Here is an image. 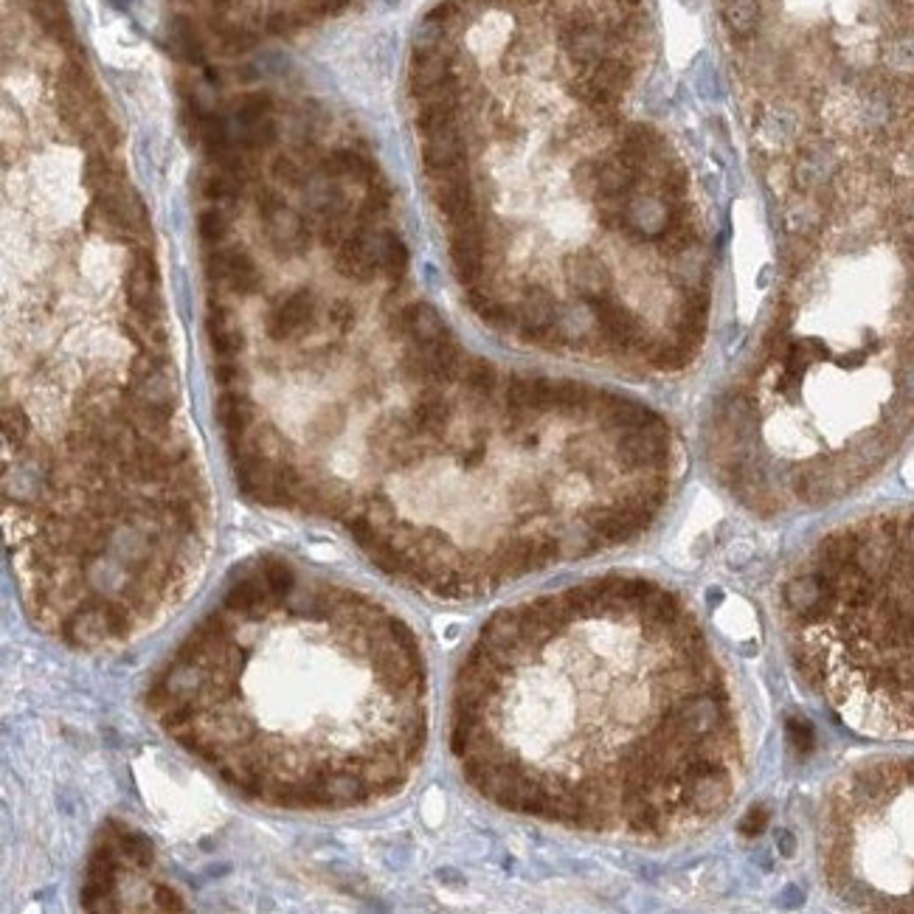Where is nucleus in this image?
<instances>
[{"label": "nucleus", "mask_w": 914, "mask_h": 914, "mask_svg": "<svg viewBox=\"0 0 914 914\" xmlns=\"http://www.w3.org/2000/svg\"><path fill=\"white\" fill-rule=\"evenodd\" d=\"M450 754L495 808L661 844L729 810L749 735L692 602L608 574L479 630L453 684Z\"/></svg>", "instance_id": "obj_1"}, {"label": "nucleus", "mask_w": 914, "mask_h": 914, "mask_svg": "<svg viewBox=\"0 0 914 914\" xmlns=\"http://www.w3.org/2000/svg\"><path fill=\"white\" fill-rule=\"evenodd\" d=\"M796 670L850 723L914 737V512L819 540L782 583Z\"/></svg>", "instance_id": "obj_2"}, {"label": "nucleus", "mask_w": 914, "mask_h": 914, "mask_svg": "<svg viewBox=\"0 0 914 914\" xmlns=\"http://www.w3.org/2000/svg\"><path fill=\"white\" fill-rule=\"evenodd\" d=\"M825 878L841 900L914 912V765L855 768L827 794L822 813Z\"/></svg>", "instance_id": "obj_3"}, {"label": "nucleus", "mask_w": 914, "mask_h": 914, "mask_svg": "<svg viewBox=\"0 0 914 914\" xmlns=\"http://www.w3.org/2000/svg\"><path fill=\"white\" fill-rule=\"evenodd\" d=\"M206 279L211 285L225 287L234 296H256L262 290V273L256 268L248 251H242L237 245L231 248H217L206 256Z\"/></svg>", "instance_id": "obj_4"}, {"label": "nucleus", "mask_w": 914, "mask_h": 914, "mask_svg": "<svg viewBox=\"0 0 914 914\" xmlns=\"http://www.w3.org/2000/svg\"><path fill=\"white\" fill-rule=\"evenodd\" d=\"M318 321V301H315L313 290H293L290 296L279 301L265 318V332L270 341L282 344V341H293L299 335L315 330Z\"/></svg>", "instance_id": "obj_5"}, {"label": "nucleus", "mask_w": 914, "mask_h": 914, "mask_svg": "<svg viewBox=\"0 0 914 914\" xmlns=\"http://www.w3.org/2000/svg\"><path fill=\"white\" fill-rule=\"evenodd\" d=\"M380 237L383 234H375L369 225H358L352 234H346L335 259L338 273L358 285L375 282V276L380 273Z\"/></svg>", "instance_id": "obj_6"}, {"label": "nucleus", "mask_w": 914, "mask_h": 914, "mask_svg": "<svg viewBox=\"0 0 914 914\" xmlns=\"http://www.w3.org/2000/svg\"><path fill=\"white\" fill-rule=\"evenodd\" d=\"M431 200H434L436 211L448 220L450 225L479 217V197H476V186L473 180L462 175H450V178H436L431 183Z\"/></svg>", "instance_id": "obj_7"}, {"label": "nucleus", "mask_w": 914, "mask_h": 914, "mask_svg": "<svg viewBox=\"0 0 914 914\" xmlns=\"http://www.w3.org/2000/svg\"><path fill=\"white\" fill-rule=\"evenodd\" d=\"M467 164V147L465 138L456 130L448 133L428 135L422 141V166L431 178H450V175H462Z\"/></svg>", "instance_id": "obj_8"}, {"label": "nucleus", "mask_w": 914, "mask_h": 914, "mask_svg": "<svg viewBox=\"0 0 914 914\" xmlns=\"http://www.w3.org/2000/svg\"><path fill=\"white\" fill-rule=\"evenodd\" d=\"M214 417H217L225 439H228V448H237L242 442H248V431L254 425V403L240 386L223 389L217 403H214Z\"/></svg>", "instance_id": "obj_9"}, {"label": "nucleus", "mask_w": 914, "mask_h": 914, "mask_svg": "<svg viewBox=\"0 0 914 914\" xmlns=\"http://www.w3.org/2000/svg\"><path fill=\"white\" fill-rule=\"evenodd\" d=\"M836 178V155L827 144H805L794 164V183L799 192L813 195L830 186Z\"/></svg>", "instance_id": "obj_10"}, {"label": "nucleus", "mask_w": 914, "mask_h": 914, "mask_svg": "<svg viewBox=\"0 0 914 914\" xmlns=\"http://www.w3.org/2000/svg\"><path fill=\"white\" fill-rule=\"evenodd\" d=\"M206 332H209L211 352L220 360H234L245 349V332L237 327L231 310L223 301H211L206 313Z\"/></svg>", "instance_id": "obj_11"}, {"label": "nucleus", "mask_w": 914, "mask_h": 914, "mask_svg": "<svg viewBox=\"0 0 914 914\" xmlns=\"http://www.w3.org/2000/svg\"><path fill=\"white\" fill-rule=\"evenodd\" d=\"M268 242L279 256H301L310 248V228L285 206L273 211L268 220Z\"/></svg>", "instance_id": "obj_12"}, {"label": "nucleus", "mask_w": 914, "mask_h": 914, "mask_svg": "<svg viewBox=\"0 0 914 914\" xmlns=\"http://www.w3.org/2000/svg\"><path fill=\"white\" fill-rule=\"evenodd\" d=\"M321 172L330 178H352L360 183H375L377 166L375 161L360 150H335L321 161Z\"/></svg>", "instance_id": "obj_13"}, {"label": "nucleus", "mask_w": 914, "mask_h": 914, "mask_svg": "<svg viewBox=\"0 0 914 914\" xmlns=\"http://www.w3.org/2000/svg\"><path fill=\"white\" fill-rule=\"evenodd\" d=\"M414 124H417V130L422 133V138L456 130V127H459V102H456V99L420 102V110H417Z\"/></svg>", "instance_id": "obj_14"}, {"label": "nucleus", "mask_w": 914, "mask_h": 914, "mask_svg": "<svg viewBox=\"0 0 914 914\" xmlns=\"http://www.w3.org/2000/svg\"><path fill=\"white\" fill-rule=\"evenodd\" d=\"M720 17L735 40H749L760 26V3L757 0H720Z\"/></svg>", "instance_id": "obj_15"}, {"label": "nucleus", "mask_w": 914, "mask_h": 914, "mask_svg": "<svg viewBox=\"0 0 914 914\" xmlns=\"http://www.w3.org/2000/svg\"><path fill=\"white\" fill-rule=\"evenodd\" d=\"M31 12L37 17L40 29L54 37L57 43H71L74 40V29H71V17L65 9V0H34Z\"/></svg>", "instance_id": "obj_16"}, {"label": "nucleus", "mask_w": 914, "mask_h": 914, "mask_svg": "<svg viewBox=\"0 0 914 914\" xmlns=\"http://www.w3.org/2000/svg\"><path fill=\"white\" fill-rule=\"evenodd\" d=\"M408 265H411V254H408V245L403 242L400 234L386 231L380 237V273L389 279L391 285H403V279L408 276Z\"/></svg>", "instance_id": "obj_17"}, {"label": "nucleus", "mask_w": 914, "mask_h": 914, "mask_svg": "<svg viewBox=\"0 0 914 914\" xmlns=\"http://www.w3.org/2000/svg\"><path fill=\"white\" fill-rule=\"evenodd\" d=\"M259 571H262V580H265V588H268L273 605H279L285 597H290L296 591V585H299V574L293 569V563H287L282 557L262 560Z\"/></svg>", "instance_id": "obj_18"}, {"label": "nucleus", "mask_w": 914, "mask_h": 914, "mask_svg": "<svg viewBox=\"0 0 914 914\" xmlns=\"http://www.w3.org/2000/svg\"><path fill=\"white\" fill-rule=\"evenodd\" d=\"M799 130V119H796L794 110H788V107H765L763 116L757 121V133L763 135V141L768 144H774V147H780V144H788L791 138Z\"/></svg>", "instance_id": "obj_19"}, {"label": "nucleus", "mask_w": 914, "mask_h": 914, "mask_svg": "<svg viewBox=\"0 0 914 914\" xmlns=\"http://www.w3.org/2000/svg\"><path fill=\"white\" fill-rule=\"evenodd\" d=\"M822 225V203L819 197H808V200H799L794 206H788L785 211V231L796 237V240H808L819 231Z\"/></svg>", "instance_id": "obj_20"}, {"label": "nucleus", "mask_w": 914, "mask_h": 914, "mask_svg": "<svg viewBox=\"0 0 914 914\" xmlns=\"http://www.w3.org/2000/svg\"><path fill=\"white\" fill-rule=\"evenodd\" d=\"M121 178H124V169L113 158H107V155H93L88 164H85V180L96 192L119 189Z\"/></svg>", "instance_id": "obj_21"}, {"label": "nucleus", "mask_w": 914, "mask_h": 914, "mask_svg": "<svg viewBox=\"0 0 914 914\" xmlns=\"http://www.w3.org/2000/svg\"><path fill=\"white\" fill-rule=\"evenodd\" d=\"M884 65L892 74L914 76V34H900L886 43Z\"/></svg>", "instance_id": "obj_22"}, {"label": "nucleus", "mask_w": 914, "mask_h": 914, "mask_svg": "<svg viewBox=\"0 0 914 914\" xmlns=\"http://www.w3.org/2000/svg\"><path fill=\"white\" fill-rule=\"evenodd\" d=\"M172 43H175V51H178L183 60L203 62V43H200L195 23L189 17H175V23H172Z\"/></svg>", "instance_id": "obj_23"}, {"label": "nucleus", "mask_w": 914, "mask_h": 914, "mask_svg": "<svg viewBox=\"0 0 914 914\" xmlns=\"http://www.w3.org/2000/svg\"><path fill=\"white\" fill-rule=\"evenodd\" d=\"M3 439L9 448H23L31 439V420L20 405L3 408Z\"/></svg>", "instance_id": "obj_24"}, {"label": "nucleus", "mask_w": 914, "mask_h": 914, "mask_svg": "<svg viewBox=\"0 0 914 914\" xmlns=\"http://www.w3.org/2000/svg\"><path fill=\"white\" fill-rule=\"evenodd\" d=\"M242 186H245V178L231 175L225 169H214L203 183V195L211 197V200H234V197L242 195Z\"/></svg>", "instance_id": "obj_25"}, {"label": "nucleus", "mask_w": 914, "mask_h": 914, "mask_svg": "<svg viewBox=\"0 0 914 914\" xmlns=\"http://www.w3.org/2000/svg\"><path fill=\"white\" fill-rule=\"evenodd\" d=\"M273 110V99L270 93H248L237 102V121L240 124H254V121L268 119Z\"/></svg>", "instance_id": "obj_26"}, {"label": "nucleus", "mask_w": 914, "mask_h": 914, "mask_svg": "<svg viewBox=\"0 0 914 914\" xmlns=\"http://www.w3.org/2000/svg\"><path fill=\"white\" fill-rule=\"evenodd\" d=\"M197 234L206 245H220L228 237V220L223 217V211L209 209L197 217Z\"/></svg>", "instance_id": "obj_27"}, {"label": "nucleus", "mask_w": 914, "mask_h": 914, "mask_svg": "<svg viewBox=\"0 0 914 914\" xmlns=\"http://www.w3.org/2000/svg\"><path fill=\"white\" fill-rule=\"evenodd\" d=\"M327 321H330L335 330L346 335V332L355 327V321H358V310H355V304L349 299H335L327 307Z\"/></svg>", "instance_id": "obj_28"}, {"label": "nucleus", "mask_w": 914, "mask_h": 914, "mask_svg": "<svg viewBox=\"0 0 914 914\" xmlns=\"http://www.w3.org/2000/svg\"><path fill=\"white\" fill-rule=\"evenodd\" d=\"M152 906L155 909H161V912H186L189 909V903L186 898L180 895L178 889H172L169 884H155L152 886Z\"/></svg>", "instance_id": "obj_29"}, {"label": "nucleus", "mask_w": 914, "mask_h": 914, "mask_svg": "<svg viewBox=\"0 0 914 914\" xmlns=\"http://www.w3.org/2000/svg\"><path fill=\"white\" fill-rule=\"evenodd\" d=\"M220 45L228 54H245L248 48H254L256 37L248 29H237V26H225L220 31Z\"/></svg>", "instance_id": "obj_30"}, {"label": "nucleus", "mask_w": 914, "mask_h": 914, "mask_svg": "<svg viewBox=\"0 0 914 914\" xmlns=\"http://www.w3.org/2000/svg\"><path fill=\"white\" fill-rule=\"evenodd\" d=\"M242 375H245V369H242L237 358L234 360H220L217 366H214V380H217V386L220 389H237L240 386Z\"/></svg>", "instance_id": "obj_31"}, {"label": "nucleus", "mask_w": 914, "mask_h": 914, "mask_svg": "<svg viewBox=\"0 0 914 914\" xmlns=\"http://www.w3.org/2000/svg\"><path fill=\"white\" fill-rule=\"evenodd\" d=\"M273 175H276V180H282L285 186H301V180H304L301 166L293 158H287V155H279L273 161Z\"/></svg>", "instance_id": "obj_32"}, {"label": "nucleus", "mask_w": 914, "mask_h": 914, "mask_svg": "<svg viewBox=\"0 0 914 914\" xmlns=\"http://www.w3.org/2000/svg\"><path fill=\"white\" fill-rule=\"evenodd\" d=\"M346 6H352V0H307V12L315 17L341 15Z\"/></svg>", "instance_id": "obj_33"}, {"label": "nucleus", "mask_w": 914, "mask_h": 914, "mask_svg": "<svg viewBox=\"0 0 914 914\" xmlns=\"http://www.w3.org/2000/svg\"><path fill=\"white\" fill-rule=\"evenodd\" d=\"M299 23H296V17L287 15V12H276V15L268 17V31L270 34H290V31L296 29Z\"/></svg>", "instance_id": "obj_34"}, {"label": "nucleus", "mask_w": 914, "mask_h": 914, "mask_svg": "<svg viewBox=\"0 0 914 914\" xmlns=\"http://www.w3.org/2000/svg\"><path fill=\"white\" fill-rule=\"evenodd\" d=\"M791 740H794L796 749L808 751L810 743H813V732H810L808 723H802V720H794V723H791Z\"/></svg>", "instance_id": "obj_35"}]
</instances>
